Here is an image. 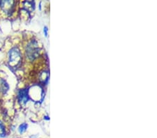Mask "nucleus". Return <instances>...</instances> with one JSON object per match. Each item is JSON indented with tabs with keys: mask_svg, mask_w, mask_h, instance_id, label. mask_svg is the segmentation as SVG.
I'll use <instances>...</instances> for the list:
<instances>
[{
	"mask_svg": "<svg viewBox=\"0 0 157 138\" xmlns=\"http://www.w3.org/2000/svg\"><path fill=\"white\" fill-rule=\"evenodd\" d=\"M39 43L35 40L29 41L26 47V56L29 60L33 61L39 55Z\"/></svg>",
	"mask_w": 157,
	"mask_h": 138,
	"instance_id": "nucleus-1",
	"label": "nucleus"
},
{
	"mask_svg": "<svg viewBox=\"0 0 157 138\" xmlns=\"http://www.w3.org/2000/svg\"><path fill=\"white\" fill-rule=\"evenodd\" d=\"M22 61V52L19 47H13L8 52V63L12 67H17Z\"/></svg>",
	"mask_w": 157,
	"mask_h": 138,
	"instance_id": "nucleus-2",
	"label": "nucleus"
},
{
	"mask_svg": "<svg viewBox=\"0 0 157 138\" xmlns=\"http://www.w3.org/2000/svg\"><path fill=\"white\" fill-rule=\"evenodd\" d=\"M17 2L14 1H0V10L6 16H11L16 9Z\"/></svg>",
	"mask_w": 157,
	"mask_h": 138,
	"instance_id": "nucleus-3",
	"label": "nucleus"
},
{
	"mask_svg": "<svg viewBox=\"0 0 157 138\" xmlns=\"http://www.w3.org/2000/svg\"><path fill=\"white\" fill-rule=\"evenodd\" d=\"M18 99L21 105L26 104V102L29 99L28 90L25 89L20 90L18 93Z\"/></svg>",
	"mask_w": 157,
	"mask_h": 138,
	"instance_id": "nucleus-4",
	"label": "nucleus"
},
{
	"mask_svg": "<svg viewBox=\"0 0 157 138\" xmlns=\"http://www.w3.org/2000/svg\"><path fill=\"white\" fill-rule=\"evenodd\" d=\"M23 4V7L27 11H29V13H31L34 10L35 8V3L34 1H24L22 3Z\"/></svg>",
	"mask_w": 157,
	"mask_h": 138,
	"instance_id": "nucleus-5",
	"label": "nucleus"
},
{
	"mask_svg": "<svg viewBox=\"0 0 157 138\" xmlns=\"http://www.w3.org/2000/svg\"><path fill=\"white\" fill-rule=\"evenodd\" d=\"M8 89V85L3 79H0V91L5 93Z\"/></svg>",
	"mask_w": 157,
	"mask_h": 138,
	"instance_id": "nucleus-6",
	"label": "nucleus"
},
{
	"mask_svg": "<svg viewBox=\"0 0 157 138\" xmlns=\"http://www.w3.org/2000/svg\"><path fill=\"white\" fill-rule=\"evenodd\" d=\"M6 135L5 127L3 125V123L0 122V137H4Z\"/></svg>",
	"mask_w": 157,
	"mask_h": 138,
	"instance_id": "nucleus-7",
	"label": "nucleus"
},
{
	"mask_svg": "<svg viewBox=\"0 0 157 138\" xmlns=\"http://www.w3.org/2000/svg\"><path fill=\"white\" fill-rule=\"evenodd\" d=\"M27 128V123H22V124L20 125V127H19L18 131L20 132V133H23L25 131H26Z\"/></svg>",
	"mask_w": 157,
	"mask_h": 138,
	"instance_id": "nucleus-8",
	"label": "nucleus"
},
{
	"mask_svg": "<svg viewBox=\"0 0 157 138\" xmlns=\"http://www.w3.org/2000/svg\"><path fill=\"white\" fill-rule=\"evenodd\" d=\"M44 31H45V35L47 36V27H45V29H44Z\"/></svg>",
	"mask_w": 157,
	"mask_h": 138,
	"instance_id": "nucleus-9",
	"label": "nucleus"
}]
</instances>
